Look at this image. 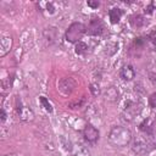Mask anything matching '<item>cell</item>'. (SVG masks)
<instances>
[{"mask_svg": "<svg viewBox=\"0 0 156 156\" xmlns=\"http://www.w3.org/2000/svg\"><path fill=\"white\" fill-rule=\"evenodd\" d=\"M76 85H77V83H76V80H74L73 78L66 77V78H62V79L60 80V83H58V89H60V91H61L62 94L68 95V94H71V93L74 90Z\"/></svg>", "mask_w": 156, "mask_h": 156, "instance_id": "4", "label": "cell"}, {"mask_svg": "<svg viewBox=\"0 0 156 156\" xmlns=\"http://www.w3.org/2000/svg\"><path fill=\"white\" fill-rule=\"evenodd\" d=\"M39 100H40V102L43 104V106H44V108H45L46 111H49V112H51V111H52V107H51L50 102H49L44 96H40V98H39Z\"/></svg>", "mask_w": 156, "mask_h": 156, "instance_id": "18", "label": "cell"}, {"mask_svg": "<svg viewBox=\"0 0 156 156\" xmlns=\"http://www.w3.org/2000/svg\"><path fill=\"white\" fill-rule=\"evenodd\" d=\"M122 10L121 9H117V7H113V9H111L110 10V12H108V16H110V21H111V23H118L119 22V20H121V17H122Z\"/></svg>", "mask_w": 156, "mask_h": 156, "instance_id": "11", "label": "cell"}, {"mask_svg": "<svg viewBox=\"0 0 156 156\" xmlns=\"http://www.w3.org/2000/svg\"><path fill=\"white\" fill-rule=\"evenodd\" d=\"M143 44H144V39H143V38H136V40H135V45L139 46V45H143Z\"/></svg>", "mask_w": 156, "mask_h": 156, "instance_id": "23", "label": "cell"}, {"mask_svg": "<svg viewBox=\"0 0 156 156\" xmlns=\"http://www.w3.org/2000/svg\"><path fill=\"white\" fill-rule=\"evenodd\" d=\"M150 77H151V80L155 83V82H156V74H151Z\"/></svg>", "mask_w": 156, "mask_h": 156, "instance_id": "25", "label": "cell"}, {"mask_svg": "<svg viewBox=\"0 0 156 156\" xmlns=\"http://www.w3.org/2000/svg\"><path fill=\"white\" fill-rule=\"evenodd\" d=\"M104 32V23L99 18H93L88 26V33L91 35H100Z\"/></svg>", "mask_w": 156, "mask_h": 156, "instance_id": "7", "label": "cell"}, {"mask_svg": "<svg viewBox=\"0 0 156 156\" xmlns=\"http://www.w3.org/2000/svg\"><path fill=\"white\" fill-rule=\"evenodd\" d=\"M121 78L123 80H132L134 77H135V71L134 68L130 66V65H127V66H123L122 69H121Z\"/></svg>", "mask_w": 156, "mask_h": 156, "instance_id": "9", "label": "cell"}, {"mask_svg": "<svg viewBox=\"0 0 156 156\" xmlns=\"http://www.w3.org/2000/svg\"><path fill=\"white\" fill-rule=\"evenodd\" d=\"M85 32H87V27L83 23L74 22L66 30V40L69 43H78V41H80V39Z\"/></svg>", "mask_w": 156, "mask_h": 156, "instance_id": "2", "label": "cell"}, {"mask_svg": "<svg viewBox=\"0 0 156 156\" xmlns=\"http://www.w3.org/2000/svg\"><path fill=\"white\" fill-rule=\"evenodd\" d=\"M132 140V133L128 128L117 126L113 127L108 133V141L117 147L127 146Z\"/></svg>", "mask_w": 156, "mask_h": 156, "instance_id": "1", "label": "cell"}, {"mask_svg": "<svg viewBox=\"0 0 156 156\" xmlns=\"http://www.w3.org/2000/svg\"><path fill=\"white\" fill-rule=\"evenodd\" d=\"M87 4H88V6H90V7H94V9L99 6V1H91V0H89Z\"/></svg>", "mask_w": 156, "mask_h": 156, "instance_id": "22", "label": "cell"}, {"mask_svg": "<svg viewBox=\"0 0 156 156\" xmlns=\"http://www.w3.org/2000/svg\"><path fill=\"white\" fill-rule=\"evenodd\" d=\"M130 22H132V24H133L134 27H136V28L143 27V26H144V23H145V21H144V18H143V16H140V15H134V16L132 17Z\"/></svg>", "mask_w": 156, "mask_h": 156, "instance_id": "15", "label": "cell"}, {"mask_svg": "<svg viewBox=\"0 0 156 156\" xmlns=\"http://www.w3.org/2000/svg\"><path fill=\"white\" fill-rule=\"evenodd\" d=\"M87 49H88V46H87V44L83 43V41H78L77 45H76V52H77V54H84V52L87 51Z\"/></svg>", "mask_w": 156, "mask_h": 156, "instance_id": "17", "label": "cell"}, {"mask_svg": "<svg viewBox=\"0 0 156 156\" xmlns=\"http://www.w3.org/2000/svg\"><path fill=\"white\" fill-rule=\"evenodd\" d=\"M140 129L144 130V132H150V130L152 129V123H151V121H150L149 118H146V119L140 124Z\"/></svg>", "mask_w": 156, "mask_h": 156, "instance_id": "16", "label": "cell"}, {"mask_svg": "<svg viewBox=\"0 0 156 156\" xmlns=\"http://www.w3.org/2000/svg\"><path fill=\"white\" fill-rule=\"evenodd\" d=\"M56 35H57L56 28H52V27H50V28H46V29L44 30V37H45V39L49 41V44H50V43H52V41L55 40Z\"/></svg>", "mask_w": 156, "mask_h": 156, "instance_id": "13", "label": "cell"}, {"mask_svg": "<svg viewBox=\"0 0 156 156\" xmlns=\"http://www.w3.org/2000/svg\"><path fill=\"white\" fill-rule=\"evenodd\" d=\"M149 104L151 107H156V93L151 94L150 98H149Z\"/></svg>", "mask_w": 156, "mask_h": 156, "instance_id": "19", "label": "cell"}, {"mask_svg": "<svg viewBox=\"0 0 156 156\" xmlns=\"http://www.w3.org/2000/svg\"><path fill=\"white\" fill-rule=\"evenodd\" d=\"M149 38H150V40H151L152 43H155V44H156V30H152V32L150 33Z\"/></svg>", "mask_w": 156, "mask_h": 156, "instance_id": "21", "label": "cell"}, {"mask_svg": "<svg viewBox=\"0 0 156 156\" xmlns=\"http://www.w3.org/2000/svg\"><path fill=\"white\" fill-rule=\"evenodd\" d=\"M83 136L87 141L89 143H95L98 139H99V130L91 126V124H87L84 130H83Z\"/></svg>", "mask_w": 156, "mask_h": 156, "instance_id": "6", "label": "cell"}, {"mask_svg": "<svg viewBox=\"0 0 156 156\" xmlns=\"http://www.w3.org/2000/svg\"><path fill=\"white\" fill-rule=\"evenodd\" d=\"M11 45H12V39H11V37L4 35V37L1 38V40H0V55H1V56H5V55L10 51Z\"/></svg>", "mask_w": 156, "mask_h": 156, "instance_id": "8", "label": "cell"}, {"mask_svg": "<svg viewBox=\"0 0 156 156\" xmlns=\"http://www.w3.org/2000/svg\"><path fill=\"white\" fill-rule=\"evenodd\" d=\"M150 146H152L150 140H147L146 138H143V136H136L133 141L132 149L134 152H136L139 155H144V154L150 151V149H151Z\"/></svg>", "mask_w": 156, "mask_h": 156, "instance_id": "3", "label": "cell"}, {"mask_svg": "<svg viewBox=\"0 0 156 156\" xmlns=\"http://www.w3.org/2000/svg\"><path fill=\"white\" fill-rule=\"evenodd\" d=\"M17 112L22 119H33V112L26 107H17Z\"/></svg>", "mask_w": 156, "mask_h": 156, "instance_id": "14", "label": "cell"}, {"mask_svg": "<svg viewBox=\"0 0 156 156\" xmlns=\"http://www.w3.org/2000/svg\"><path fill=\"white\" fill-rule=\"evenodd\" d=\"M69 150L72 151V154L74 156H90L89 150L84 145H82V144H73L69 147Z\"/></svg>", "mask_w": 156, "mask_h": 156, "instance_id": "10", "label": "cell"}, {"mask_svg": "<svg viewBox=\"0 0 156 156\" xmlns=\"http://www.w3.org/2000/svg\"><path fill=\"white\" fill-rule=\"evenodd\" d=\"M118 95H119L118 90H117L115 87H111V88H108V89L106 90V93H105V99H106V100H110V101H116V100L118 99Z\"/></svg>", "mask_w": 156, "mask_h": 156, "instance_id": "12", "label": "cell"}, {"mask_svg": "<svg viewBox=\"0 0 156 156\" xmlns=\"http://www.w3.org/2000/svg\"><path fill=\"white\" fill-rule=\"evenodd\" d=\"M90 91H91L94 95H98V94H99V87H96L95 84H91V85H90Z\"/></svg>", "mask_w": 156, "mask_h": 156, "instance_id": "20", "label": "cell"}, {"mask_svg": "<svg viewBox=\"0 0 156 156\" xmlns=\"http://www.w3.org/2000/svg\"><path fill=\"white\" fill-rule=\"evenodd\" d=\"M141 111V105L140 104H136V102H130L124 107V118L128 119V121H132L136 115H139V112Z\"/></svg>", "mask_w": 156, "mask_h": 156, "instance_id": "5", "label": "cell"}, {"mask_svg": "<svg viewBox=\"0 0 156 156\" xmlns=\"http://www.w3.org/2000/svg\"><path fill=\"white\" fill-rule=\"evenodd\" d=\"M5 118H6V113L4 110H1V121H5Z\"/></svg>", "mask_w": 156, "mask_h": 156, "instance_id": "24", "label": "cell"}]
</instances>
